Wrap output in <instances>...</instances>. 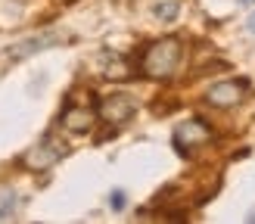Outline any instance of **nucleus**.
Returning a JSON list of instances; mask_svg holds the SVG:
<instances>
[{"instance_id": "f257e3e1", "label": "nucleus", "mask_w": 255, "mask_h": 224, "mask_svg": "<svg viewBox=\"0 0 255 224\" xmlns=\"http://www.w3.org/2000/svg\"><path fill=\"white\" fill-rule=\"evenodd\" d=\"M181 56H184V47L177 37H162V41L149 44L140 56V69H143L146 78L152 81H168L171 75L181 66Z\"/></svg>"}, {"instance_id": "f03ea898", "label": "nucleus", "mask_w": 255, "mask_h": 224, "mask_svg": "<svg viewBox=\"0 0 255 224\" xmlns=\"http://www.w3.org/2000/svg\"><path fill=\"white\" fill-rule=\"evenodd\" d=\"M69 149H66V143L62 140H56L53 134H47L41 143H34L28 153L22 156V165L28 168V171H47V168H53L56 162L66 156Z\"/></svg>"}, {"instance_id": "7ed1b4c3", "label": "nucleus", "mask_w": 255, "mask_h": 224, "mask_svg": "<svg viewBox=\"0 0 255 224\" xmlns=\"http://www.w3.org/2000/svg\"><path fill=\"white\" fill-rule=\"evenodd\" d=\"M209 140H212V128L202 118H187L184 124L174 128V146H177V153H184V156H190L196 146L209 143Z\"/></svg>"}, {"instance_id": "20e7f679", "label": "nucleus", "mask_w": 255, "mask_h": 224, "mask_svg": "<svg viewBox=\"0 0 255 224\" xmlns=\"http://www.w3.org/2000/svg\"><path fill=\"white\" fill-rule=\"evenodd\" d=\"M134 109H137V103L128 94H109V97H103L100 100V118L103 121H109L112 128H119V124H125L128 118L134 115Z\"/></svg>"}, {"instance_id": "39448f33", "label": "nucleus", "mask_w": 255, "mask_h": 224, "mask_svg": "<svg viewBox=\"0 0 255 224\" xmlns=\"http://www.w3.org/2000/svg\"><path fill=\"white\" fill-rule=\"evenodd\" d=\"M246 81H237V78H227V81H218V84H212L209 91H206V100H209V106L215 109H231L237 106L240 100L246 97Z\"/></svg>"}, {"instance_id": "423d86ee", "label": "nucleus", "mask_w": 255, "mask_h": 224, "mask_svg": "<svg viewBox=\"0 0 255 224\" xmlns=\"http://www.w3.org/2000/svg\"><path fill=\"white\" fill-rule=\"evenodd\" d=\"M62 41H66V37H62L59 31H41V34H31V37H22V41H16V44L6 50V56H9V59H25V56L41 53V50L56 47V44H62Z\"/></svg>"}, {"instance_id": "0eeeda50", "label": "nucleus", "mask_w": 255, "mask_h": 224, "mask_svg": "<svg viewBox=\"0 0 255 224\" xmlns=\"http://www.w3.org/2000/svg\"><path fill=\"white\" fill-rule=\"evenodd\" d=\"M100 112H94L91 106H66L62 109V115H59V124L66 128L69 134H87L94 128V121H97Z\"/></svg>"}, {"instance_id": "6e6552de", "label": "nucleus", "mask_w": 255, "mask_h": 224, "mask_svg": "<svg viewBox=\"0 0 255 224\" xmlns=\"http://www.w3.org/2000/svg\"><path fill=\"white\" fill-rule=\"evenodd\" d=\"M100 72L109 81H125V78H131V62L119 53H112V50H103L100 53Z\"/></svg>"}, {"instance_id": "1a4fd4ad", "label": "nucleus", "mask_w": 255, "mask_h": 224, "mask_svg": "<svg viewBox=\"0 0 255 224\" xmlns=\"http://www.w3.org/2000/svg\"><path fill=\"white\" fill-rule=\"evenodd\" d=\"M19 209V196L9 187H0V221H9Z\"/></svg>"}, {"instance_id": "9d476101", "label": "nucleus", "mask_w": 255, "mask_h": 224, "mask_svg": "<svg viewBox=\"0 0 255 224\" xmlns=\"http://www.w3.org/2000/svg\"><path fill=\"white\" fill-rule=\"evenodd\" d=\"M152 12H156L162 22H171L177 16V3H174V0H168V3H156V9H152Z\"/></svg>"}, {"instance_id": "9b49d317", "label": "nucleus", "mask_w": 255, "mask_h": 224, "mask_svg": "<svg viewBox=\"0 0 255 224\" xmlns=\"http://www.w3.org/2000/svg\"><path fill=\"white\" fill-rule=\"evenodd\" d=\"M109 206H112V209H125V193H122V190H116V193L109 196Z\"/></svg>"}, {"instance_id": "f8f14e48", "label": "nucleus", "mask_w": 255, "mask_h": 224, "mask_svg": "<svg viewBox=\"0 0 255 224\" xmlns=\"http://www.w3.org/2000/svg\"><path fill=\"white\" fill-rule=\"evenodd\" d=\"M246 28H249V31H252V34H255V12H252V16H249V19H246Z\"/></svg>"}, {"instance_id": "ddd939ff", "label": "nucleus", "mask_w": 255, "mask_h": 224, "mask_svg": "<svg viewBox=\"0 0 255 224\" xmlns=\"http://www.w3.org/2000/svg\"><path fill=\"white\" fill-rule=\"evenodd\" d=\"M246 221H252V224H255V212H252V215H249V218H246Z\"/></svg>"}, {"instance_id": "4468645a", "label": "nucleus", "mask_w": 255, "mask_h": 224, "mask_svg": "<svg viewBox=\"0 0 255 224\" xmlns=\"http://www.w3.org/2000/svg\"><path fill=\"white\" fill-rule=\"evenodd\" d=\"M240 3H255V0H240Z\"/></svg>"}]
</instances>
